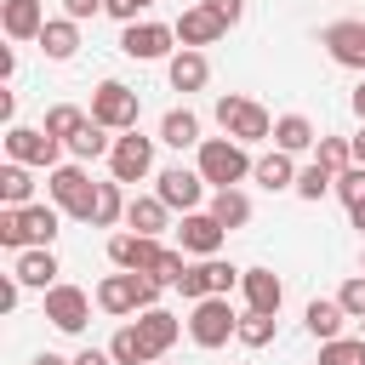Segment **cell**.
<instances>
[{
  "instance_id": "obj_20",
  "label": "cell",
  "mask_w": 365,
  "mask_h": 365,
  "mask_svg": "<svg viewBox=\"0 0 365 365\" xmlns=\"http://www.w3.org/2000/svg\"><path fill=\"white\" fill-rule=\"evenodd\" d=\"M137 331H143V342L154 348V359H165V348L182 336V319H177V314H165V308L154 302V308H143V314H137Z\"/></svg>"
},
{
  "instance_id": "obj_37",
  "label": "cell",
  "mask_w": 365,
  "mask_h": 365,
  "mask_svg": "<svg viewBox=\"0 0 365 365\" xmlns=\"http://www.w3.org/2000/svg\"><path fill=\"white\" fill-rule=\"evenodd\" d=\"M200 268H205V285H211V297H228V291L245 279V268H234V262H222V257H200Z\"/></svg>"
},
{
  "instance_id": "obj_4",
  "label": "cell",
  "mask_w": 365,
  "mask_h": 365,
  "mask_svg": "<svg viewBox=\"0 0 365 365\" xmlns=\"http://www.w3.org/2000/svg\"><path fill=\"white\" fill-rule=\"evenodd\" d=\"M234 331H240V314H234L228 297H200V302L188 308V336H194L200 348H222Z\"/></svg>"
},
{
  "instance_id": "obj_50",
  "label": "cell",
  "mask_w": 365,
  "mask_h": 365,
  "mask_svg": "<svg viewBox=\"0 0 365 365\" xmlns=\"http://www.w3.org/2000/svg\"><path fill=\"white\" fill-rule=\"evenodd\" d=\"M11 74H17V51H11V46H0V80H11Z\"/></svg>"
},
{
  "instance_id": "obj_23",
  "label": "cell",
  "mask_w": 365,
  "mask_h": 365,
  "mask_svg": "<svg viewBox=\"0 0 365 365\" xmlns=\"http://www.w3.org/2000/svg\"><path fill=\"white\" fill-rule=\"evenodd\" d=\"M251 182H262L268 194H279V188H297V165H291V154H285V148H268V154H257V165H251Z\"/></svg>"
},
{
  "instance_id": "obj_5",
  "label": "cell",
  "mask_w": 365,
  "mask_h": 365,
  "mask_svg": "<svg viewBox=\"0 0 365 365\" xmlns=\"http://www.w3.org/2000/svg\"><path fill=\"white\" fill-rule=\"evenodd\" d=\"M137 114H143V103H137V91H131L125 80H103V86L91 91V120H97V125H108V131H137Z\"/></svg>"
},
{
  "instance_id": "obj_33",
  "label": "cell",
  "mask_w": 365,
  "mask_h": 365,
  "mask_svg": "<svg viewBox=\"0 0 365 365\" xmlns=\"http://www.w3.org/2000/svg\"><path fill=\"white\" fill-rule=\"evenodd\" d=\"M274 325H279V314H257V308H245L234 342H245V348H268V342H274Z\"/></svg>"
},
{
  "instance_id": "obj_38",
  "label": "cell",
  "mask_w": 365,
  "mask_h": 365,
  "mask_svg": "<svg viewBox=\"0 0 365 365\" xmlns=\"http://www.w3.org/2000/svg\"><path fill=\"white\" fill-rule=\"evenodd\" d=\"M314 160H319V165H331V171L354 165V137H319V143H314Z\"/></svg>"
},
{
  "instance_id": "obj_1",
  "label": "cell",
  "mask_w": 365,
  "mask_h": 365,
  "mask_svg": "<svg viewBox=\"0 0 365 365\" xmlns=\"http://www.w3.org/2000/svg\"><path fill=\"white\" fill-rule=\"evenodd\" d=\"M194 165H200V177H205L211 188H240V182L251 177V165H257V160L245 154V143H240V137H228V131H222V137H205V143L194 148Z\"/></svg>"
},
{
  "instance_id": "obj_18",
  "label": "cell",
  "mask_w": 365,
  "mask_h": 365,
  "mask_svg": "<svg viewBox=\"0 0 365 365\" xmlns=\"http://www.w3.org/2000/svg\"><path fill=\"white\" fill-rule=\"evenodd\" d=\"M165 222H171V205H165L160 194H131V200H125V228H131V234H154V240H160Z\"/></svg>"
},
{
  "instance_id": "obj_21",
  "label": "cell",
  "mask_w": 365,
  "mask_h": 365,
  "mask_svg": "<svg viewBox=\"0 0 365 365\" xmlns=\"http://www.w3.org/2000/svg\"><path fill=\"white\" fill-rule=\"evenodd\" d=\"M342 319H348V308H342L336 297H314V302L302 308V325H308V336H314V342L342 336Z\"/></svg>"
},
{
  "instance_id": "obj_43",
  "label": "cell",
  "mask_w": 365,
  "mask_h": 365,
  "mask_svg": "<svg viewBox=\"0 0 365 365\" xmlns=\"http://www.w3.org/2000/svg\"><path fill=\"white\" fill-rule=\"evenodd\" d=\"M148 6H154V0H103V11H108V17H120V23H137Z\"/></svg>"
},
{
  "instance_id": "obj_3",
  "label": "cell",
  "mask_w": 365,
  "mask_h": 365,
  "mask_svg": "<svg viewBox=\"0 0 365 365\" xmlns=\"http://www.w3.org/2000/svg\"><path fill=\"white\" fill-rule=\"evenodd\" d=\"M46 194H51V205H57L63 217H80V222H91L97 182L86 177V165H80V160H68V165H51V171H46Z\"/></svg>"
},
{
  "instance_id": "obj_47",
  "label": "cell",
  "mask_w": 365,
  "mask_h": 365,
  "mask_svg": "<svg viewBox=\"0 0 365 365\" xmlns=\"http://www.w3.org/2000/svg\"><path fill=\"white\" fill-rule=\"evenodd\" d=\"M97 11H103V0H63V17H74V23H86Z\"/></svg>"
},
{
  "instance_id": "obj_52",
  "label": "cell",
  "mask_w": 365,
  "mask_h": 365,
  "mask_svg": "<svg viewBox=\"0 0 365 365\" xmlns=\"http://www.w3.org/2000/svg\"><path fill=\"white\" fill-rule=\"evenodd\" d=\"M29 365H74V359H63V354H34Z\"/></svg>"
},
{
  "instance_id": "obj_36",
  "label": "cell",
  "mask_w": 365,
  "mask_h": 365,
  "mask_svg": "<svg viewBox=\"0 0 365 365\" xmlns=\"http://www.w3.org/2000/svg\"><path fill=\"white\" fill-rule=\"evenodd\" d=\"M319 365H365V336H331V342H319Z\"/></svg>"
},
{
  "instance_id": "obj_16",
  "label": "cell",
  "mask_w": 365,
  "mask_h": 365,
  "mask_svg": "<svg viewBox=\"0 0 365 365\" xmlns=\"http://www.w3.org/2000/svg\"><path fill=\"white\" fill-rule=\"evenodd\" d=\"M0 29H6V40H40L46 6L40 0H0Z\"/></svg>"
},
{
  "instance_id": "obj_34",
  "label": "cell",
  "mask_w": 365,
  "mask_h": 365,
  "mask_svg": "<svg viewBox=\"0 0 365 365\" xmlns=\"http://www.w3.org/2000/svg\"><path fill=\"white\" fill-rule=\"evenodd\" d=\"M325 194H336V171L331 165H302L297 171V200H325Z\"/></svg>"
},
{
  "instance_id": "obj_40",
  "label": "cell",
  "mask_w": 365,
  "mask_h": 365,
  "mask_svg": "<svg viewBox=\"0 0 365 365\" xmlns=\"http://www.w3.org/2000/svg\"><path fill=\"white\" fill-rule=\"evenodd\" d=\"M336 200H342V205H354V200H365V165H359V160L336 171Z\"/></svg>"
},
{
  "instance_id": "obj_8",
  "label": "cell",
  "mask_w": 365,
  "mask_h": 365,
  "mask_svg": "<svg viewBox=\"0 0 365 365\" xmlns=\"http://www.w3.org/2000/svg\"><path fill=\"white\" fill-rule=\"evenodd\" d=\"M171 46H177L171 23H125V34H120V51L131 63H160V57H171Z\"/></svg>"
},
{
  "instance_id": "obj_24",
  "label": "cell",
  "mask_w": 365,
  "mask_h": 365,
  "mask_svg": "<svg viewBox=\"0 0 365 365\" xmlns=\"http://www.w3.org/2000/svg\"><path fill=\"white\" fill-rule=\"evenodd\" d=\"M205 211L234 234V228L251 222V194H245V188H211V205H205Z\"/></svg>"
},
{
  "instance_id": "obj_48",
  "label": "cell",
  "mask_w": 365,
  "mask_h": 365,
  "mask_svg": "<svg viewBox=\"0 0 365 365\" xmlns=\"http://www.w3.org/2000/svg\"><path fill=\"white\" fill-rule=\"evenodd\" d=\"M74 365H114V354H108V348H80Z\"/></svg>"
},
{
  "instance_id": "obj_29",
  "label": "cell",
  "mask_w": 365,
  "mask_h": 365,
  "mask_svg": "<svg viewBox=\"0 0 365 365\" xmlns=\"http://www.w3.org/2000/svg\"><path fill=\"white\" fill-rule=\"evenodd\" d=\"M57 228H63V211H57V205H23V240H29V245H51ZM29 245H23V251H29Z\"/></svg>"
},
{
  "instance_id": "obj_54",
  "label": "cell",
  "mask_w": 365,
  "mask_h": 365,
  "mask_svg": "<svg viewBox=\"0 0 365 365\" xmlns=\"http://www.w3.org/2000/svg\"><path fill=\"white\" fill-rule=\"evenodd\" d=\"M354 160L365 165V125H359V137H354Z\"/></svg>"
},
{
  "instance_id": "obj_14",
  "label": "cell",
  "mask_w": 365,
  "mask_h": 365,
  "mask_svg": "<svg viewBox=\"0 0 365 365\" xmlns=\"http://www.w3.org/2000/svg\"><path fill=\"white\" fill-rule=\"evenodd\" d=\"M171 29H177V46H194V51H205V46H217V40L228 34V23H222V17H217L205 0H200V6H188V11L171 23Z\"/></svg>"
},
{
  "instance_id": "obj_55",
  "label": "cell",
  "mask_w": 365,
  "mask_h": 365,
  "mask_svg": "<svg viewBox=\"0 0 365 365\" xmlns=\"http://www.w3.org/2000/svg\"><path fill=\"white\" fill-rule=\"evenodd\" d=\"M359 274H365V251H359Z\"/></svg>"
},
{
  "instance_id": "obj_25",
  "label": "cell",
  "mask_w": 365,
  "mask_h": 365,
  "mask_svg": "<svg viewBox=\"0 0 365 365\" xmlns=\"http://www.w3.org/2000/svg\"><path fill=\"white\" fill-rule=\"evenodd\" d=\"M228 137H240L245 148H251V143H274V114H268L262 103H245V108L234 114V125H228Z\"/></svg>"
},
{
  "instance_id": "obj_12",
  "label": "cell",
  "mask_w": 365,
  "mask_h": 365,
  "mask_svg": "<svg viewBox=\"0 0 365 365\" xmlns=\"http://www.w3.org/2000/svg\"><path fill=\"white\" fill-rule=\"evenodd\" d=\"M222 240H228V228H222L211 211H182L177 245H182L188 257H217V251H222Z\"/></svg>"
},
{
  "instance_id": "obj_51",
  "label": "cell",
  "mask_w": 365,
  "mask_h": 365,
  "mask_svg": "<svg viewBox=\"0 0 365 365\" xmlns=\"http://www.w3.org/2000/svg\"><path fill=\"white\" fill-rule=\"evenodd\" d=\"M348 217H354V228L365 234V200H354V205H348Z\"/></svg>"
},
{
  "instance_id": "obj_57",
  "label": "cell",
  "mask_w": 365,
  "mask_h": 365,
  "mask_svg": "<svg viewBox=\"0 0 365 365\" xmlns=\"http://www.w3.org/2000/svg\"><path fill=\"white\" fill-rule=\"evenodd\" d=\"M154 365H165V359H154Z\"/></svg>"
},
{
  "instance_id": "obj_42",
  "label": "cell",
  "mask_w": 365,
  "mask_h": 365,
  "mask_svg": "<svg viewBox=\"0 0 365 365\" xmlns=\"http://www.w3.org/2000/svg\"><path fill=\"white\" fill-rule=\"evenodd\" d=\"M177 291H182L188 302H200V297H211V285H205V268H200V262H188V274L177 279Z\"/></svg>"
},
{
  "instance_id": "obj_17",
  "label": "cell",
  "mask_w": 365,
  "mask_h": 365,
  "mask_svg": "<svg viewBox=\"0 0 365 365\" xmlns=\"http://www.w3.org/2000/svg\"><path fill=\"white\" fill-rule=\"evenodd\" d=\"M165 80H171V91H200V86L211 80V63H205V51H194V46H177V51H171V63H165Z\"/></svg>"
},
{
  "instance_id": "obj_15",
  "label": "cell",
  "mask_w": 365,
  "mask_h": 365,
  "mask_svg": "<svg viewBox=\"0 0 365 365\" xmlns=\"http://www.w3.org/2000/svg\"><path fill=\"white\" fill-rule=\"evenodd\" d=\"M240 291H245V308H257V314H279V302H285V279L274 268H245Z\"/></svg>"
},
{
  "instance_id": "obj_22",
  "label": "cell",
  "mask_w": 365,
  "mask_h": 365,
  "mask_svg": "<svg viewBox=\"0 0 365 365\" xmlns=\"http://www.w3.org/2000/svg\"><path fill=\"white\" fill-rule=\"evenodd\" d=\"M40 51H46L51 63H68V57L80 51V23H74V17H46V29H40Z\"/></svg>"
},
{
  "instance_id": "obj_44",
  "label": "cell",
  "mask_w": 365,
  "mask_h": 365,
  "mask_svg": "<svg viewBox=\"0 0 365 365\" xmlns=\"http://www.w3.org/2000/svg\"><path fill=\"white\" fill-rule=\"evenodd\" d=\"M245 103H251V97H240V91H228V97H217V125L228 131V125H234V114H240Z\"/></svg>"
},
{
  "instance_id": "obj_28",
  "label": "cell",
  "mask_w": 365,
  "mask_h": 365,
  "mask_svg": "<svg viewBox=\"0 0 365 365\" xmlns=\"http://www.w3.org/2000/svg\"><path fill=\"white\" fill-rule=\"evenodd\" d=\"M34 165H23V160H6L0 165V205H34V177H29Z\"/></svg>"
},
{
  "instance_id": "obj_53",
  "label": "cell",
  "mask_w": 365,
  "mask_h": 365,
  "mask_svg": "<svg viewBox=\"0 0 365 365\" xmlns=\"http://www.w3.org/2000/svg\"><path fill=\"white\" fill-rule=\"evenodd\" d=\"M354 114H359V120H365V80H359V86H354Z\"/></svg>"
},
{
  "instance_id": "obj_49",
  "label": "cell",
  "mask_w": 365,
  "mask_h": 365,
  "mask_svg": "<svg viewBox=\"0 0 365 365\" xmlns=\"http://www.w3.org/2000/svg\"><path fill=\"white\" fill-rule=\"evenodd\" d=\"M0 120L17 125V91H0Z\"/></svg>"
},
{
  "instance_id": "obj_35",
  "label": "cell",
  "mask_w": 365,
  "mask_h": 365,
  "mask_svg": "<svg viewBox=\"0 0 365 365\" xmlns=\"http://www.w3.org/2000/svg\"><path fill=\"white\" fill-rule=\"evenodd\" d=\"M86 120H91V114H86V108H74V103H51V108H46V131H51V137H63V148H68V137H74Z\"/></svg>"
},
{
  "instance_id": "obj_13",
  "label": "cell",
  "mask_w": 365,
  "mask_h": 365,
  "mask_svg": "<svg viewBox=\"0 0 365 365\" xmlns=\"http://www.w3.org/2000/svg\"><path fill=\"white\" fill-rule=\"evenodd\" d=\"M160 257H165V240H154V234H114V240H108V262H114V268L154 274Z\"/></svg>"
},
{
  "instance_id": "obj_2",
  "label": "cell",
  "mask_w": 365,
  "mask_h": 365,
  "mask_svg": "<svg viewBox=\"0 0 365 365\" xmlns=\"http://www.w3.org/2000/svg\"><path fill=\"white\" fill-rule=\"evenodd\" d=\"M154 302H160V279H154V274H137V268H120V274H108V279L97 285V308L114 314V319L143 314V308H154Z\"/></svg>"
},
{
  "instance_id": "obj_7",
  "label": "cell",
  "mask_w": 365,
  "mask_h": 365,
  "mask_svg": "<svg viewBox=\"0 0 365 365\" xmlns=\"http://www.w3.org/2000/svg\"><path fill=\"white\" fill-rule=\"evenodd\" d=\"M6 160H23V165L51 171V165H63V137H51L46 125L40 131L34 125H6Z\"/></svg>"
},
{
  "instance_id": "obj_11",
  "label": "cell",
  "mask_w": 365,
  "mask_h": 365,
  "mask_svg": "<svg viewBox=\"0 0 365 365\" xmlns=\"http://www.w3.org/2000/svg\"><path fill=\"white\" fill-rule=\"evenodd\" d=\"M46 319H51L57 331L80 336V331H86V319H91V297H86L80 285H63V279H57V285L46 291Z\"/></svg>"
},
{
  "instance_id": "obj_30",
  "label": "cell",
  "mask_w": 365,
  "mask_h": 365,
  "mask_svg": "<svg viewBox=\"0 0 365 365\" xmlns=\"http://www.w3.org/2000/svg\"><path fill=\"white\" fill-rule=\"evenodd\" d=\"M108 148H114V137H108V125H97V120H86V125L68 137V160H80V165H86V160H103Z\"/></svg>"
},
{
  "instance_id": "obj_9",
  "label": "cell",
  "mask_w": 365,
  "mask_h": 365,
  "mask_svg": "<svg viewBox=\"0 0 365 365\" xmlns=\"http://www.w3.org/2000/svg\"><path fill=\"white\" fill-rule=\"evenodd\" d=\"M205 177H200V165L188 171V165H165L160 177H154V194L171 205V211H200V200H205Z\"/></svg>"
},
{
  "instance_id": "obj_26",
  "label": "cell",
  "mask_w": 365,
  "mask_h": 365,
  "mask_svg": "<svg viewBox=\"0 0 365 365\" xmlns=\"http://www.w3.org/2000/svg\"><path fill=\"white\" fill-rule=\"evenodd\" d=\"M160 143L165 148H200L205 137H200V114L194 108H171L165 120H160Z\"/></svg>"
},
{
  "instance_id": "obj_6",
  "label": "cell",
  "mask_w": 365,
  "mask_h": 365,
  "mask_svg": "<svg viewBox=\"0 0 365 365\" xmlns=\"http://www.w3.org/2000/svg\"><path fill=\"white\" fill-rule=\"evenodd\" d=\"M154 143H160V137L120 131L114 148H108V177H114V182H143V177H154Z\"/></svg>"
},
{
  "instance_id": "obj_32",
  "label": "cell",
  "mask_w": 365,
  "mask_h": 365,
  "mask_svg": "<svg viewBox=\"0 0 365 365\" xmlns=\"http://www.w3.org/2000/svg\"><path fill=\"white\" fill-rule=\"evenodd\" d=\"M114 222H125V194H120V182L108 177V182H97V200H91V228H114Z\"/></svg>"
},
{
  "instance_id": "obj_19",
  "label": "cell",
  "mask_w": 365,
  "mask_h": 365,
  "mask_svg": "<svg viewBox=\"0 0 365 365\" xmlns=\"http://www.w3.org/2000/svg\"><path fill=\"white\" fill-rule=\"evenodd\" d=\"M11 274H17L29 291H51V285H57V257H51V245H29V251H17Z\"/></svg>"
},
{
  "instance_id": "obj_31",
  "label": "cell",
  "mask_w": 365,
  "mask_h": 365,
  "mask_svg": "<svg viewBox=\"0 0 365 365\" xmlns=\"http://www.w3.org/2000/svg\"><path fill=\"white\" fill-rule=\"evenodd\" d=\"M108 354H114V365H154V348L143 342V331H137V319L114 331V342H108Z\"/></svg>"
},
{
  "instance_id": "obj_45",
  "label": "cell",
  "mask_w": 365,
  "mask_h": 365,
  "mask_svg": "<svg viewBox=\"0 0 365 365\" xmlns=\"http://www.w3.org/2000/svg\"><path fill=\"white\" fill-rule=\"evenodd\" d=\"M23 291H29V285H23V279H17V274H6V279H0V308H6V314H11V308H17V297H23Z\"/></svg>"
},
{
  "instance_id": "obj_27",
  "label": "cell",
  "mask_w": 365,
  "mask_h": 365,
  "mask_svg": "<svg viewBox=\"0 0 365 365\" xmlns=\"http://www.w3.org/2000/svg\"><path fill=\"white\" fill-rule=\"evenodd\" d=\"M319 137H314V120L308 114H279L274 120V148H285V154H308Z\"/></svg>"
},
{
  "instance_id": "obj_56",
  "label": "cell",
  "mask_w": 365,
  "mask_h": 365,
  "mask_svg": "<svg viewBox=\"0 0 365 365\" xmlns=\"http://www.w3.org/2000/svg\"><path fill=\"white\" fill-rule=\"evenodd\" d=\"M359 336H365V319H359Z\"/></svg>"
},
{
  "instance_id": "obj_39",
  "label": "cell",
  "mask_w": 365,
  "mask_h": 365,
  "mask_svg": "<svg viewBox=\"0 0 365 365\" xmlns=\"http://www.w3.org/2000/svg\"><path fill=\"white\" fill-rule=\"evenodd\" d=\"M0 245L6 251H23V205H0Z\"/></svg>"
},
{
  "instance_id": "obj_10",
  "label": "cell",
  "mask_w": 365,
  "mask_h": 365,
  "mask_svg": "<svg viewBox=\"0 0 365 365\" xmlns=\"http://www.w3.org/2000/svg\"><path fill=\"white\" fill-rule=\"evenodd\" d=\"M319 46H325L331 63H342V68H365V23H359V17H336V23H325V29H319Z\"/></svg>"
},
{
  "instance_id": "obj_41",
  "label": "cell",
  "mask_w": 365,
  "mask_h": 365,
  "mask_svg": "<svg viewBox=\"0 0 365 365\" xmlns=\"http://www.w3.org/2000/svg\"><path fill=\"white\" fill-rule=\"evenodd\" d=\"M336 302L348 308V319H365V274H354V279L336 291Z\"/></svg>"
},
{
  "instance_id": "obj_46",
  "label": "cell",
  "mask_w": 365,
  "mask_h": 365,
  "mask_svg": "<svg viewBox=\"0 0 365 365\" xmlns=\"http://www.w3.org/2000/svg\"><path fill=\"white\" fill-rule=\"evenodd\" d=\"M205 6H211V11H217V17L228 23V29H234V23L245 17V0H205Z\"/></svg>"
}]
</instances>
